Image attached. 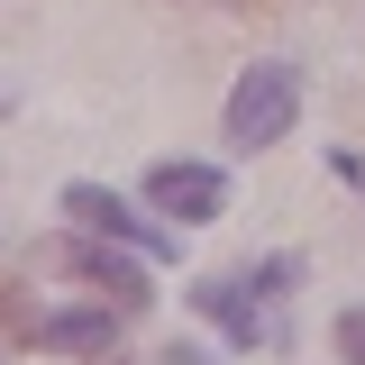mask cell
I'll use <instances>...</instances> for the list:
<instances>
[{
    "instance_id": "1",
    "label": "cell",
    "mask_w": 365,
    "mask_h": 365,
    "mask_svg": "<svg viewBox=\"0 0 365 365\" xmlns=\"http://www.w3.org/2000/svg\"><path fill=\"white\" fill-rule=\"evenodd\" d=\"M37 265L91 283V292H101V302H119V311H146V302H155V283H146V265H155V256H137V247L101 237V228H83V237H46Z\"/></svg>"
},
{
    "instance_id": "2",
    "label": "cell",
    "mask_w": 365,
    "mask_h": 365,
    "mask_svg": "<svg viewBox=\"0 0 365 365\" xmlns=\"http://www.w3.org/2000/svg\"><path fill=\"white\" fill-rule=\"evenodd\" d=\"M302 119V73L292 64H256V73H237V91H228V146H274V137Z\"/></svg>"
},
{
    "instance_id": "3",
    "label": "cell",
    "mask_w": 365,
    "mask_h": 365,
    "mask_svg": "<svg viewBox=\"0 0 365 365\" xmlns=\"http://www.w3.org/2000/svg\"><path fill=\"white\" fill-rule=\"evenodd\" d=\"M274 283H292V265H265V274H210V283L192 292V311L220 319L237 347H256V338H274V311H265Z\"/></svg>"
},
{
    "instance_id": "4",
    "label": "cell",
    "mask_w": 365,
    "mask_h": 365,
    "mask_svg": "<svg viewBox=\"0 0 365 365\" xmlns=\"http://www.w3.org/2000/svg\"><path fill=\"white\" fill-rule=\"evenodd\" d=\"M64 220H73V228H101V237H119V247H137V256H174V237H165L155 220H137L128 201L101 192V182H73V192H64Z\"/></svg>"
},
{
    "instance_id": "5",
    "label": "cell",
    "mask_w": 365,
    "mask_h": 365,
    "mask_svg": "<svg viewBox=\"0 0 365 365\" xmlns=\"http://www.w3.org/2000/svg\"><path fill=\"white\" fill-rule=\"evenodd\" d=\"M146 201L192 228V220H220L228 210V182L210 174V165H155V174H146Z\"/></svg>"
},
{
    "instance_id": "6",
    "label": "cell",
    "mask_w": 365,
    "mask_h": 365,
    "mask_svg": "<svg viewBox=\"0 0 365 365\" xmlns=\"http://www.w3.org/2000/svg\"><path fill=\"white\" fill-rule=\"evenodd\" d=\"M119 302H110V311H64V319H46L37 338L46 347H64V356H110V347H119Z\"/></svg>"
},
{
    "instance_id": "7",
    "label": "cell",
    "mask_w": 365,
    "mask_h": 365,
    "mask_svg": "<svg viewBox=\"0 0 365 365\" xmlns=\"http://www.w3.org/2000/svg\"><path fill=\"white\" fill-rule=\"evenodd\" d=\"M0 329H9V338H37L46 319L28 311V283H0Z\"/></svg>"
},
{
    "instance_id": "8",
    "label": "cell",
    "mask_w": 365,
    "mask_h": 365,
    "mask_svg": "<svg viewBox=\"0 0 365 365\" xmlns=\"http://www.w3.org/2000/svg\"><path fill=\"white\" fill-rule=\"evenodd\" d=\"M338 356H347V365H365V311H347V319H338Z\"/></svg>"
},
{
    "instance_id": "9",
    "label": "cell",
    "mask_w": 365,
    "mask_h": 365,
    "mask_svg": "<svg viewBox=\"0 0 365 365\" xmlns=\"http://www.w3.org/2000/svg\"><path fill=\"white\" fill-rule=\"evenodd\" d=\"M0 119H9V91H0Z\"/></svg>"
}]
</instances>
